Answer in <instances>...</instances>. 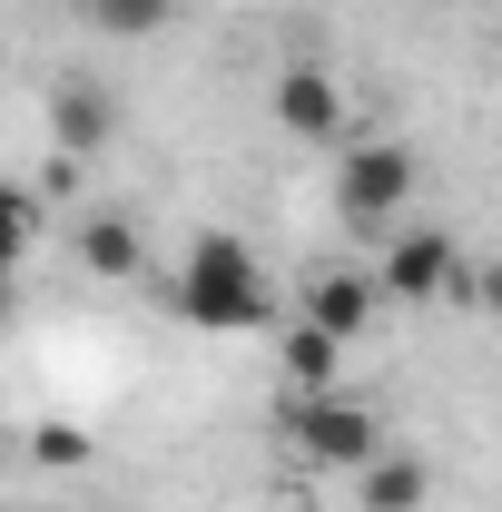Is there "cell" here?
Wrapping results in <instances>:
<instances>
[{"mask_svg": "<svg viewBox=\"0 0 502 512\" xmlns=\"http://www.w3.org/2000/svg\"><path fill=\"white\" fill-rule=\"evenodd\" d=\"M276 444H286V463L296 473H365L384 453V424L365 394H286V414H276Z\"/></svg>", "mask_w": 502, "mask_h": 512, "instance_id": "obj_2", "label": "cell"}, {"mask_svg": "<svg viewBox=\"0 0 502 512\" xmlns=\"http://www.w3.org/2000/svg\"><path fill=\"white\" fill-rule=\"evenodd\" d=\"M69 256H79V276L128 286V276L148 266V237H138V217H119V207H89V217L69 227Z\"/></svg>", "mask_w": 502, "mask_h": 512, "instance_id": "obj_5", "label": "cell"}, {"mask_svg": "<svg viewBox=\"0 0 502 512\" xmlns=\"http://www.w3.org/2000/svg\"><path fill=\"white\" fill-rule=\"evenodd\" d=\"M30 453H40L50 473H79V463H89V434H79V424H40V434H30Z\"/></svg>", "mask_w": 502, "mask_h": 512, "instance_id": "obj_12", "label": "cell"}, {"mask_svg": "<svg viewBox=\"0 0 502 512\" xmlns=\"http://www.w3.org/2000/svg\"><path fill=\"white\" fill-rule=\"evenodd\" d=\"M335 365H345V335L296 316V335H286V394H335Z\"/></svg>", "mask_w": 502, "mask_h": 512, "instance_id": "obj_10", "label": "cell"}, {"mask_svg": "<svg viewBox=\"0 0 502 512\" xmlns=\"http://www.w3.org/2000/svg\"><path fill=\"white\" fill-rule=\"evenodd\" d=\"M463 306H483V316H502V256H483V266L463 276Z\"/></svg>", "mask_w": 502, "mask_h": 512, "instance_id": "obj_13", "label": "cell"}, {"mask_svg": "<svg viewBox=\"0 0 502 512\" xmlns=\"http://www.w3.org/2000/svg\"><path fill=\"white\" fill-rule=\"evenodd\" d=\"M384 296L394 306H434V296H463V276H473V256L453 247L443 227H394L384 237Z\"/></svg>", "mask_w": 502, "mask_h": 512, "instance_id": "obj_4", "label": "cell"}, {"mask_svg": "<svg viewBox=\"0 0 502 512\" xmlns=\"http://www.w3.org/2000/svg\"><path fill=\"white\" fill-rule=\"evenodd\" d=\"M404 197H414V148H404V138H365V148L335 158V217H345L365 247H384V237L404 227Z\"/></svg>", "mask_w": 502, "mask_h": 512, "instance_id": "obj_3", "label": "cell"}, {"mask_svg": "<svg viewBox=\"0 0 502 512\" xmlns=\"http://www.w3.org/2000/svg\"><path fill=\"white\" fill-rule=\"evenodd\" d=\"M256 512H306V503H256Z\"/></svg>", "mask_w": 502, "mask_h": 512, "instance_id": "obj_15", "label": "cell"}, {"mask_svg": "<svg viewBox=\"0 0 502 512\" xmlns=\"http://www.w3.org/2000/svg\"><path fill=\"white\" fill-rule=\"evenodd\" d=\"M355 483H365V512H424V493H434V463H424V453H375Z\"/></svg>", "mask_w": 502, "mask_h": 512, "instance_id": "obj_9", "label": "cell"}, {"mask_svg": "<svg viewBox=\"0 0 502 512\" xmlns=\"http://www.w3.org/2000/svg\"><path fill=\"white\" fill-rule=\"evenodd\" d=\"M276 128H286V138H335V128H345V89L315 60L276 69Z\"/></svg>", "mask_w": 502, "mask_h": 512, "instance_id": "obj_6", "label": "cell"}, {"mask_svg": "<svg viewBox=\"0 0 502 512\" xmlns=\"http://www.w3.org/2000/svg\"><path fill=\"white\" fill-rule=\"evenodd\" d=\"M384 306V276H355V266H325L306 286V325H325V335H365Z\"/></svg>", "mask_w": 502, "mask_h": 512, "instance_id": "obj_7", "label": "cell"}, {"mask_svg": "<svg viewBox=\"0 0 502 512\" xmlns=\"http://www.w3.org/2000/svg\"><path fill=\"white\" fill-rule=\"evenodd\" d=\"M109 128H119V109H109V89H99V79H69L60 99H50V138L79 148V158H89V148H109Z\"/></svg>", "mask_w": 502, "mask_h": 512, "instance_id": "obj_8", "label": "cell"}, {"mask_svg": "<svg viewBox=\"0 0 502 512\" xmlns=\"http://www.w3.org/2000/svg\"><path fill=\"white\" fill-rule=\"evenodd\" d=\"M30 237H40V197L10 188V247H30Z\"/></svg>", "mask_w": 502, "mask_h": 512, "instance_id": "obj_14", "label": "cell"}, {"mask_svg": "<svg viewBox=\"0 0 502 512\" xmlns=\"http://www.w3.org/2000/svg\"><path fill=\"white\" fill-rule=\"evenodd\" d=\"M168 306L197 325V335H256V325H276V286H266V266H256L237 237H188L178 256V276H168Z\"/></svg>", "mask_w": 502, "mask_h": 512, "instance_id": "obj_1", "label": "cell"}, {"mask_svg": "<svg viewBox=\"0 0 502 512\" xmlns=\"http://www.w3.org/2000/svg\"><path fill=\"white\" fill-rule=\"evenodd\" d=\"M168 10H178V0H79V20H89V30H109V40H148Z\"/></svg>", "mask_w": 502, "mask_h": 512, "instance_id": "obj_11", "label": "cell"}]
</instances>
